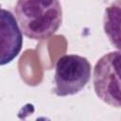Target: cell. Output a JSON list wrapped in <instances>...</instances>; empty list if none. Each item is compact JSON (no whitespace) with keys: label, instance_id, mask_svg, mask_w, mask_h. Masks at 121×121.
<instances>
[{"label":"cell","instance_id":"1","mask_svg":"<svg viewBox=\"0 0 121 121\" xmlns=\"http://www.w3.org/2000/svg\"><path fill=\"white\" fill-rule=\"evenodd\" d=\"M14 11L21 31L32 40L50 38L62 22L59 0H17Z\"/></svg>","mask_w":121,"mask_h":121},{"label":"cell","instance_id":"2","mask_svg":"<svg viewBox=\"0 0 121 121\" xmlns=\"http://www.w3.org/2000/svg\"><path fill=\"white\" fill-rule=\"evenodd\" d=\"M91 63L79 55H63L55 65L54 94L58 96L73 95L85 88L91 78Z\"/></svg>","mask_w":121,"mask_h":121},{"label":"cell","instance_id":"3","mask_svg":"<svg viewBox=\"0 0 121 121\" xmlns=\"http://www.w3.org/2000/svg\"><path fill=\"white\" fill-rule=\"evenodd\" d=\"M95 95L112 107L120 108V51L102 56L94 68Z\"/></svg>","mask_w":121,"mask_h":121},{"label":"cell","instance_id":"4","mask_svg":"<svg viewBox=\"0 0 121 121\" xmlns=\"http://www.w3.org/2000/svg\"><path fill=\"white\" fill-rule=\"evenodd\" d=\"M23 46V34L14 15L0 7V66L10 63Z\"/></svg>","mask_w":121,"mask_h":121},{"label":"cell","instance_id":"5","mask_svg":"<svg viewBox=\"0 0 121 121\" xmlns=\"http://www.w3.org/2000/svg\"><path fill=\"white\" fill-rule=\"evenodd\" d=\"M120 4L119 0L112 4L105 10L104 16V30L109 40L119 50V30L114 27V23H119Z\"/></svg>","mask_w":121,"mask_h":121}]
</instances>
